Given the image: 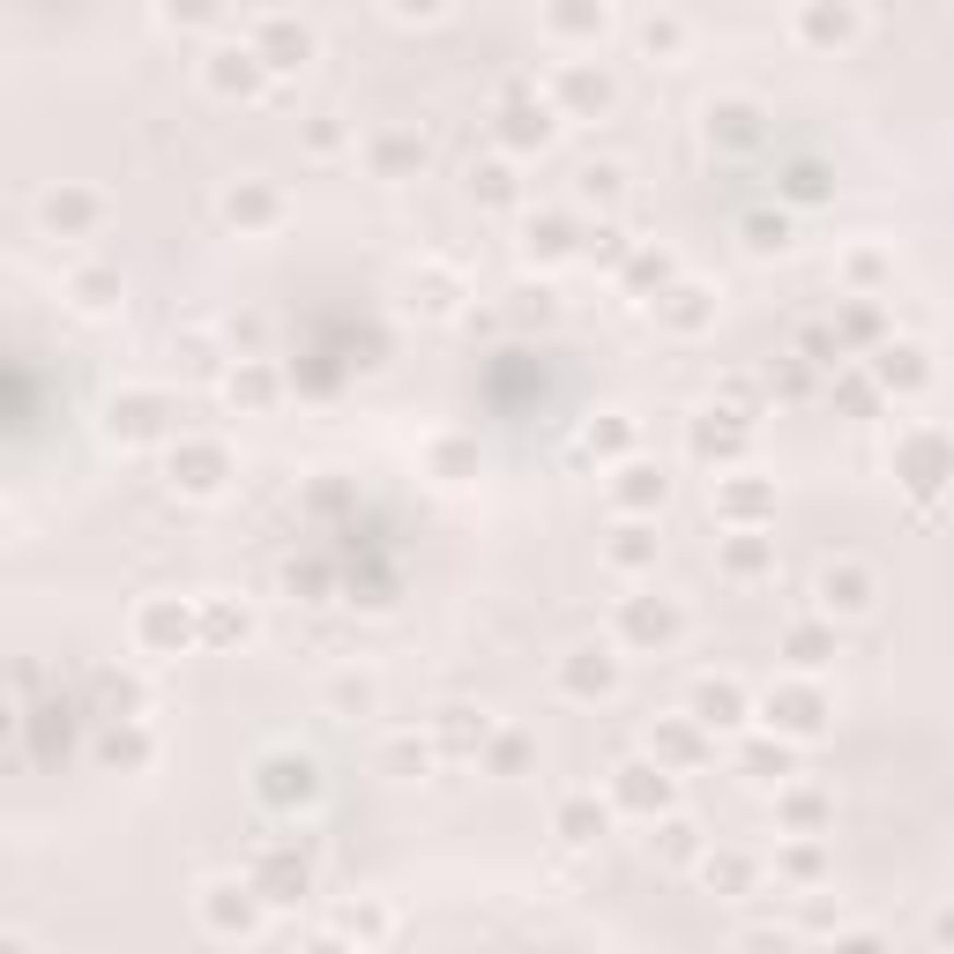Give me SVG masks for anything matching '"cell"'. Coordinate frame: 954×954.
Returning <instances> with one entry per match:
<instances>
[{"label": "cell", "mask_w": 954, "mask_h": 954, "mask_svg": "<svg viewBox=\"0 0 954 954\" xmlns=\"http://www.w3.org/2000/svg\"><path fill=\"white\" fill-rule=\"evenodd\" d=\"M261 38L276 45V52H298V60H306V45H314L306 31H291V23H261Z\"/></svg>", "instance_id": "ba28073f"}, {"label": "cell", "mask_w": 954, "mask_h": 954, "mask_svg": "<svg viewBox=\"0 0 954 954\" xmlns=\"http://www.w3.org/2000/svg\"><path fill=\"white\" fill-rule=\"evenodd\" d=\"M216 15V0H172V23H209Z\"/></svg>", "instance_id": "9c48e42d"}, {"label": "cell", "mask_w": 954, "mask_h": 954, "mask_svg": "<svg viewBox=\"0 0 954 954\" xmlns=\"http://www.w3.org/2000/svg\"><path fill=\"white\" fill-rule=\"evenodd\" d=\"M396 8H403V15H433L440 0H396Z\"/></svg>", "instance_id": "30bf717a"}, {"label": "cell", "mask_w": 954, "mask_h": 954, "mask_svg": "<svg viewBox=\"0 0 954 954\" xmlns=\"http://www.w3.org/2000/svg\"><path fill=\"white\" fill-rule=\"evenodd\" d=\"M768 723H784V731H813V723H821V702H813V694H784V702H768Z\"/></svg>", "instance_id": "5b68a950"}, {"label": "cell", "mask_w": 954, "mask_h": 954, "mask_svg": "<svg viewBox=\"0 0 954 954\" xmlns=\"http://www.w3.org/2000/svg\"><path fill=\"white\" fill-rule=\"evenodd\" d=\"M83 216H97L90 195H45V224H52V232H60V224H83Z\"/></svg>", "instance_id": "8992f818"}, {"label": "cell", "mask_w": 954, "mask_h": 954, "mask_svg": "<svg viewBox=\"0 0 954 954\" xmlns=\"http://www.w3.org/2000/svg\"><path fill=\"white\" fill-rule=\"evenodd\" d=\"M172 470H187V493H216V478H224V456H216V448H187V462L172 456Z\"/></svg>", "instance_id": "277c9868"}, {"label": "cell", "mask_w": 954, "mask_h": 954, "mask_svg": "<svg viewBox=\"0 0 954 954\" xmlns=\"http://www.w3.org/2000/svg\"><path fill=\"white\" fill-rule=\"evenodd\" d=\"M560 835H567V843H597V835H604V805L567 798V805H560Z\"/></svg>", "instance_id": "3957f363"}, {"label": "cell", "mask_w": 954, "mask_h": 954, "mask_svg": "<svg viewBox=\"0 0 954 954\" xmlns=\"http://www.w3.org/2000/svg\"><path fill=\"white\" fill-rule=\"evenodd\" d=\"M620 798H626V805H634V813H657V805H664V798H671L664 768H626V776H620Z\"/></svg>", "instance_id": "6da1fadb"}, {"label": "cell", "mask_w": 954, "mask_h": 954, "mask_svg": "<svg viewBox=\"0 0 954 954\" xmlns=\"http://www.w3.org/2000/svg\"><path fill=\"white\" fill-rule=\"evenodd\" d=\"M821 604H828V612H865V604H872V581L850 575V567H843V575H821Z\"/></svg>", "instance_id": "7a4b0ae2"}, {"label": "cell", "mask_w": 954, "mask_h": 954, "mask_svg": "<svg viewBox=\"0 0 954 954\" xmlns=\"http://www.w3.org/2000/svg\"><path fill=\"white\" fill-rule=\"evenodd\" d=\"M731 708H739V694H731V686H708V694H702V723H739Z\"/></svg>", "instance_id": "52a82bcc"}]
</instances>
